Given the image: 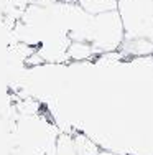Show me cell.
Masks as SVG:
<instances>
[{
    "label": "cell",
    "mask_w": 153,
    "mask_h": 155,
    "mask_svg": "<svg viewBox=\"0 0 153 155\" xmlns=\"http://www.w3.org/2000/svg\"><path fill=\"white\" fill-rule=\"evenodd\" d=\"M125 40L153 41V0H117Z\"/></svg>",
    "instance_id": "2"
},
{
    "label": "cell",
    "mask_w": 153,
    "mask_h": 155,
    "mask_svg": "<svg viewBox=\"0 0 153 155\" xmlns=\"http://www.w3.org/2000/svg\"><path fill=\"white\" fill-rule=\"evenodd\" d=\"M56 155H78V152H76V145H74V140L69 139L68 135H61L59 140H58Z\"/></svg>",
    "instance_id": "6"
},
{
    "label": "cell",
    "mask_w": 153,
    "mask_h": 155,
    "mask_svg": "<svg viewBox=\"0 0 153 155\" xmlns=\"http://www.w3.org/2000/svg\"><path fill=\"white\" fill-rule=\"evenodd\" d=\"M74 145H76V152H78V155H97V147L94 145L91 140L82 137V135L76 137Z\"/></svg>",
    "instance_id": "5"
},
{
    "label": "cell",
    "mask_w": 153,
    "mask_h": 155,
    "mask_svg": "<svg viewBox=\"0 0 153 155\" xmlns=\"http://www.w3.org/2000/svg\"><path fill=\"white\" fill-rule=\"evenodd\" d=\"M94 46L87 41H72L71 45L68 46V54L74 60H84V58H89L91 54L94 53Z\"/></svg>",
    "instance_id": "4"
},
{
    "label": "cell",
    "mask_w": 153,
    "mask_h": 155,
    "mask_svg": "<svg viewBox=\"0 0 153 155\" xmlns=\"http://www.w3.org/2000/svg\"><path fill=\"white\" fill-rule=\"evenodd\" d=\"M84 38L94 46L96 51H112L120 46V43L125 40L123 23L120 18L119 10L105 12L100 15H89L87 21L82 25Z\"/></svg>",
    "instance_id": "1"
},
{
    "label": "cell",
    "mask_w": 153,
    "mask_h": 155,
    "mask_svg": "<svg viewBox=\"0 0 153 155\" xmlns=\"http://www.w3.org/2000/svg\"><path fill=\"white\" fill-rule=\"evenodd\" d=\"M68 2H69V0H68Z\"/></svg>",
    "instance_id": "7"
},
{
    "label": "cell",
    "mask_w": 153,
    "mask_h": 155,
    "mask_svg": "<svg viewBox=\"0 0 153 155\" xmlns=\"http://www.w3.org/2000/svg\"><path fill=\"white\" fill-rule=\"evenodd\" d=\"M79 7L87 15H100L105 12L117 10V0H78Z\"/></svg>",
    "instance_id": "3"
}]
</instances>
